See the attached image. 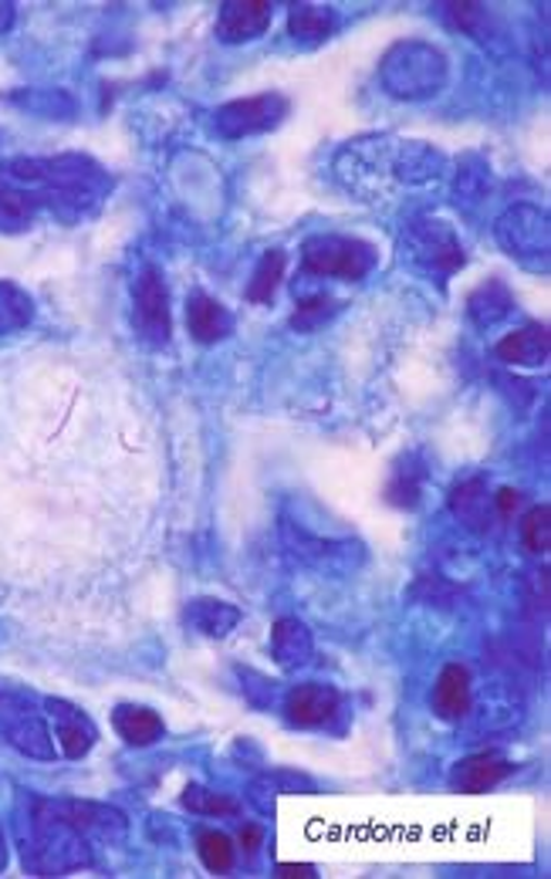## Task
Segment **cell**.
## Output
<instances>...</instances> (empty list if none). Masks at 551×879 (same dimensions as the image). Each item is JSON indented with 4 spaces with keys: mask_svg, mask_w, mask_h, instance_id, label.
<instances>
[{
    "mask_svg": "<svg viewBox=\"0 0 551 879\" xmlns=\"http://www.w3.org/2000/svg\"><path fill=\"white\" fill-rule=\"evenodd\" d=\"M301 264L309 274L359 281L376 268V247L365 244V240H355V237L325 234V237H312L309 244H304Z\"/></svg>",
    "mask_w": 551,
    "mask_h": 879,
    "instance_id": "1",
    "label": "cell"
},
{
    "mask_svg": "<svg viewBox=\"0 0 551 879\" xmlns=\"http://www.w3.org/2000/svg\"><path fill=\"white\" fill-rule=\"evenodd\" d=\"M136 329L146 342L163 345L170 342L173 322H170V292L156 268H146L136 277Z\"/></svg>",
    "mask_w": 551,
    "mask_h": 879,
    "instance_id": "2",
    "label": "cell"
},
{
    "mask_svg": "<svg viewBox=\"0 0 551 879\" xmlns=\"http://www.w3.org/2000/svg\"><path fill=\"white\" fill-rule=\"evenodd\" d=\"M285 112H288V102L281 96H258V99L224 106L217 112V125H221L224 136L240 139V136L264 133V129H271V125H278Z\"/></svg>",
    "mask_w": 551,
    "mask_h": 879,
    "instance_id": "3",
    "label": "cell"
},
{
    "mask_svg": "<svg viewBox=\"0 0 551 879\" xmlns=\"http://www.w3.org/2000/svg\"><path fill=\"white\" fill-rule=\"evenodd\" d=\"M267 24H271V4H264V0H230V4L221 8L217 38L230 45L251 41Z\"/></svg>",
    "mask_w": 551,
    "mask_h": 879,
    "instance_id": "4",
    "label": "cell"
},
{
    "mask_svg": "<svg viewBox=\"0 0 551 879\" xmlns=\"http://www.w3.org/2000/svg\"><path fill=\"white\" fill-rule=\"evenodd\" d=\"M48 710L54 717L61 751H65L68 758H85L91 744H96V725L85 717V710H78L68 701H48Z\"/></svg>",
    "mask_w": 551,
    "mask_h": 879,
    "instance_id": "5",
    "label": "cell"
},
{
    "mask_svg": "<svg viewBox=\"0 0 551 879\" xmlns=\"http://www.w3.org/2000/svg\"><path fill=\"white\" fill-rule=\"evenodd\" d=\"M339 707V694L325 683H301L288 694V720L298 728H318Z\"/></svg>",
    "mask_w": 551,
    "mask_h": 879,
    "instance_id": "6",
    "label": "cell"
},
{
    "mask_svg": "<svg viewBox=\"0 0 551 879\" xmlns=\"http://www.w3.org/2000/svg\"><path fill=\"white\" fill-rule=\"evenodd\" d=\"M187 325H190V335L203 345H213L230 335L234 329V319L227 315V308L217 305L210 295L203 292H193L190 301H187Z\"/></svg>",
    "mask_w": 551,
    "mask_h": 879,
    "instance_id": "7",
    "label": "cell"
},
{
    "mask_svg": "<svg viewBox=\"0 0 551 879\" xmlns=\"http://www.w3.org/2000/svg\"><path fill=\"white\" fill-rule=\"evenodd\" d=\"M434 710L443 720H461L471 710V673L464 667H443L434 686Z\"/></svg>",
    "mask_w": 551,
    "mask_h": 879,
    "instance_id": "8",
    "label": "cell"
},
{
    "mask_svg": "<svg viewBox=\"0 0 551 879\" xmlns=\"http://www.w3.org/2000/svg\"><path fill=\"white\" fill-rule=\"evenodd\" d=\"M508 775H511V765L504 758L477 755V758H467L453 768V789L467 792V795H480V792H491L494 784H501Z\"/></svg>",
    "mask_w": 551,
    "mask_h": 879,
    "instance_id": "9",
    "label": "cell"
},
{
    "mask_svg": "<svg viewBox=\"0 0 551 879\" xmlns=\"http://www.w3.org/2000/svg\"><path fill=\"white\" fill-rule=\"evenodd\" d=\"M548 349H551V342H548V329L541 325H528L522 332H511L508 338L498 342V349L494 356L501 362H517V366H541L548 362Z\"/></svg>",
    "mask_w": 551,
    "mask_h": 879,
    "instance_id": "10",
    "label": "cell"
},
{
    "mask_svg": "<svg viewBox=\"0 0 551 879\" xmlns=\"http://www.w3.org/2000/svg\"><path fill=\"white\" fill-rule=\"evenodd\" d=\"M112 725H115L118 738H126V744H133V747H146V744L163 738V717L149 707L122 704L112 714Z\"/></svg>",
    "mask_w": 551,
    "mask_h": 879,
    "instance_id": "11",
    "label": "cell"
},
{
    "mask_svg": "<svg viewBox=\"0 0 551 879\" xmlns=\"http://www.w3.org/2000/svg\"><path fill=\"white\" fill-rule=\"evenodd\" d=\"M271 646H274V656L281 659V667H288V670L298 667V664H304V659L312 656V636L295 619H285V622L274 626Z\"/></svg>",
    "mask_w": 551,
    "mask_h": 879,
    "instance_id": "12",
    "label": "cell"
},
{
    "mask_svg": "<svg viewBox=\"0 0 551 879\" xmlns=\"http://www.w3.org/2000/svg\"><path fill=\"white\" fill-rule=\"evenodd\" d=\"M288 27H291V35L304 45H318L331 35V27H335V17L328 8L322 4H295L291 8V17H288Z\"/></svg>",
    "mask_w": 551,
    "mask_h": 879,
    "instance_id": "13",
    "label": "cell"
},
{
    "mask_svg": "<svg viewBox=\"0 0 551 879\" xmlns=\"http://www.w3.org/2000/svg\"><path fill=\"white\" fill-rule=\"evenodd\" d=\"M281 274H285V255L281 250H267L254 271V277H251V285H248V301L267 305L281 285Z\"/></svg>",
    "mask_w": 551,
    "mask_h": 879,
    "instance_id": "14",
    "label": "cell"
},
{
    "mask_svg": "<svg viewBox=\"0 0 551 879\" xmlns=\"http://www.w3.org/2000/svg\"><path fill=\"white\" fill-rule=\"evenodd\" d=\"M8 741L17 744L24 755H35V758H51L54 751H51V741H48V731L41 725V717L35 714H24L17 725L8 728Z\"/></svg>",
    "mask_w": 551,
    "mask_h": 879,
    "instance_id": "15",
    "label": "cell"
},
{
    "mask_svg": "<svg viewBox=\"0 0 551 879\" xmlns=\"http://www.w3.org/2000/svg\"><path fill=\"white\" fill-rule=\"evenodd\" d=\"M30 315H35L30 298L17 285H11V281H0V335L24 329Z\"/></svg>",
    "mask_w": 551,
    "mask_h": 879,
    "instance_id": "16",
    "label": "cell"
},
{
    "mask_svg": "<svg viewBox=\"0 0 551 879\" xmlns=\"http://www.w3.org/2000/svg\"><path fill=\"white\" fill-rule=\"evenodd\" d=\"M453 515L471 528H484L487 515H491V494H484L480 481H471L464 487H456L453 494Z\"/></svg>",
    "mask_w": 551,
    "mask_h": 879,
    "instance_id": "17",
    "label": "cell"
},
{
    "mask_svg": "<svg viewBox=\"0 0 551 879\" xmlns=\"http://www.w3.org/2000/svg\"><path fill=\"white\" fill-rule=\"evenodd\" d=\"M237 619H240V612L230 609V606H224V603H213V599L193 603V622L200 626L203 633H210V636H227L230 626Z\"/></svg>",
    "mask_w": 551,
    "mask_h": 879,
    "instance_id": "18",
    "label": "cell"
},
{
    "mask_svg": "<svg viewBox=\"0 0 551 879\" xmlns=\"http://www.w3.org/2000/svg\"><path fill=\"white\" fill-rule=\"evenodd\" d=\"M197 853H200V859H203V866L210 872H227L234 866V845H230V839L224 832H213V829L200 832Z\"/></svg>",
    "mask_w": 551,
    "mask_h": 879,
    "instance_id": "19",
    "label": "cell"
},
{
    "mask_svg": "<svg viewBox=\"0 0 551 879\" xmlns=\"http://www.w3.org/2000/svg\"><path fill=\"white\" fill-rule=\"evenodd\" d=\"M522 542L535 555H541V552L551 548V511H548V505H538V508H531L525 515V521H522Z\"/></svg>",
    "mask_w": 551,
    "mask_h": 879,
    "instance_id": "20",
    "label": "cell"
},
{
    "mask_svg": "<svg viewBox=\"0 0 551 879\" xmlns=\"http://www.w3.org/2000/svg\"><path fill=\"white\" fill-rule=\"evenodd\" d=\"M183 805H187L190 812H200V815H234L237 805L217 792H206L200 789V784H190L187 792H183Z\"/></svg>",
    "mask_w": 551,
    "mask_h": 879,
    "instance_id": "21",
    "label": "cell"
},
{
    "mask_svg": "<svg viewBox=\"0 0 551 879\" xmlns=\"http://www.w3.org/2000/svg\"><path fill=\"white\" fill-rule=\"evenodd\" d=\"M328 315H331V298H312V301H301V305H298L291 325L301 329V332H312V329H318Z\"/></svg>",
    "mask_w": 551,
    "mask_h": 879,
    "instance_id": "22",
    "label": "cell"
},
{
    "mask_svg": "<svg viewBox=\"0 0 551 879\" xmlns=\"http://www.w3.org/2000/svg\"><path fill=\"white\" fill-rule=\"evenodd\" d=\"M494 500H498L501 515H514L517 508H522V494H517V491H501Z\"/></svg>",
    "mask_w": 551,
    "mask_h": 879,
    "instance_id": "23",
    "label": "cell"
},
{
    "mask_svg": "<svg viewBox=\"0 0 551 879\" xmlns=\"http://www.w3.org/2000/svg\"><path fill=\"white\" fill-rule=\"evenodd\" d=\"M240 842H243V850L254 853V850H258V842H261V829H258V826H243Z\"/></svg>",
    "mask_w": 551,
    "mask_h": 879,
    "instance_id": "24",
    "label": "cell"
},
{
    "mask_svg": "<svg viewBox=\"0 0 551 879\" xmlns=\"http://www.w3.org/2000/svg\"><path fill=\"white\" fill-rule=\"evenodd\" d=\"M278 876H288V879H295V876H315V869L312 866H278Z\"/></svg>",
    "mask_w": 551,
    "mask_h": 879,
    "instance_id": "25",
    "label": "cell"
},
{
    "mask_svg": "<svg viewBox=\"0 0 551 879\" xmlns=\"http://www.w3.org/2000/svg\"><path fill=\"white\" fill-rule=\"evenodd\" d=\"M0 194H4V190H0Z\"/></svg>",
    "mask_w": 551,
    "mask_h": 879,
    "instance_id": "26",
    "label": "cell"
}]
</instances>
